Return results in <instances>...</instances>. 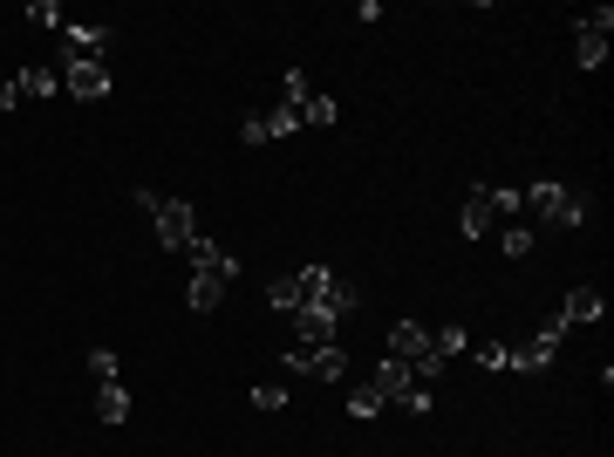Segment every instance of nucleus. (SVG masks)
I'll use <instances>...</instances> for the list:
<instances>
[{
    "mask_svg": "<svg viewBox=\"0 0 614 457\" xmlns=\"http://www.w3.org/2000/svg\"><path fill=\"white\" fill-rule=\"evenodd\" d=\"M519 212H533V219H546V226H560V232L587 226V198L567 185H526L519 191Z\"/></svg>",
    "mask_w": 614,
    "mask_h": 457,
    "instance_id": "1",
    "label": "nucleus"
},
{
    "mask_svg": "<svg viewBox=\"0 0 614 457\" xmlns=\"http://www.w3.org/2000/svg\"><path fill=\"white\" fill-rule=\"evenodd\" d=\"M137 205L151 212V226H157V239H164V253H185L198 239V212L185 205V198H157V191H137Z\"/></svg>",
    "mask_w": 614,
    "mask_h": 457,
    "instance_id": "2",
    "label": "nucleus"
},
{
    "mask_svg": "<svg viewBox=\"0 0 614 457\" xmlns=\"http://www.w3.org/2000/svg\"><path fill=\"white\" fill-rule=\"evenodd\" d=\"M280 362H287L294 376H314V382H342V376H348V355H342L335 342H321V348L294 342V348H280Z\"/></svg>",
    "mask_w": 614,
    "mask_h": 457,
    "instance_id": "3",
    "label": "nucleus"
},
{
    "mask_svg": "<svg viewBox=\"0 0 614 457\" xmlns=\"http://www.w3.org/2000/svg\"><path fill=\"white\" fill-rule=\"evenodd\" d=\"M232 280H239V260H232V253L219 260V267H198V273H192V294H185V301H192V314H212V307L226 301Z\"/></svg>",
    "mask_w": 614,
    "mask_h": 457,
    "instance_id": "4",
    "label": "nucleus"
},
{
    "mask_svg": "<svg viewBox=\"0 0 614 457\" xmlns=\"http://www.w3.org/2000/svg\"><path fill=\"white\" fill-rule=\"evenodd\" d=\"M103 48H110V28H103V21L62 28V69H69V62H103Z\"/></svg>",
    "mask_w": 614,
    "mask_h": 457,
    "instance_id": "5",
    "label": "nucleus"
},
{
    "mask_svg": "<svg viewBox=\"0 0 614 457\" xmlns=\"http://www.w3.org/2000/svg\"><path fill=\"white\" fill-rule=\"evenodd\" d=\"M608 28H614V7H601V14H587V21H580V35H574L580 69H601V62H608Z\"/></svg>",
    "mask_w": 614,
    "mask_h": 457,
    "instance_id": "6",
    "label": "nucleus"
},
{
    "mask_svg": "<svg viewBox=\"0 0 614 457\" xmlns=\"http://www.w3.org/2000/svg\"><path fill=\"white\" fill-rule=\"evenodd\" d=\"M62 89H69L76 103H103V96H110V62H69V69H62Z\"/></svg>",
    "mask_w": 614,
    "mask_h": 457,
    "instance_id": "7",
    "label": "nucleus"
},
{
    "mask_svg": "<svg viewBox=\"0 0 614 457\" xmlns=\"http://www.w3.org/2000/svg\"><path fill=\"white\" fill-rule=\"evenodd\" d=\"M287 321H294V342H307V348H321V342H335V335H342V321H335V314H328L321 301L294 307Z\"/></svg>",
    "mask_w": 614,
    "mask_h": 457,
    "instance_id": "8",
    "label": "nucleus"
},
{
    "mask_svg": "<svg viewBox=\"0 0 614 457\" xmlns=\"http://www.w3.org/2000/svg\"><path fill=\"white\" fill-rule=\"evenodd\" d=\"M369 389H376L383 403H403V396L417 389V376H410V362H396V355H383V362H376V376H369Z\"/></svg>",
    "mask_w": 614,
    "mask_h": 457,
    "instance_id": "9",
    "label": "nucleus"
},
{
    "mask_svg": "<svg viewBox=\"0 0 614 457\" xmlns=\"http://www.w3.org/2000/svg\"><path fill=\"white\" fill-rule=\"evenodd\" d=\"M492 219H499V205H492V185H478L471 198H464V212H458L464 239H485V232H492Z\"/></svg>",
    "mask_w": 614,
    "mask_h": 457,
    "instance_id": "10",
    "label": "nucleus"
},
{
    "mask_svg": "<svg viewBox=\"0 0 614 457\" xmlns=\"http://www.w3.org/2000/svg\"><path fill=\"white\" fill-rule=\"evenodd\" d=\"M383 355H396V362H423V355H437V348H430V335H423L417 321H396V328H389V348Z\"/></svg>",
    "mask_w": 614,
    "mask_h": 457,
    "instance_id": "11",
    "label": "nucleus"
},
{
    "mask_svg": "<svg viewBox=\"0 0 614 457\" xmlns=\"http://www.w3.org/2000/svg\"><path fill=\"white\" fill-rule=\"evenodd\" d=\"M601 314H608L601 287H574V294H567V307H560V321H567V328H587V321H601Z\"/></svg>",
    "mask_w": 614,
    "mask_h": 457,
    "instance_id": "12",
    "label": "nucleus"
},
{
    "mask_svg": "<svg viewBox=\"0 0 614 457\" xmlns=\"http://www.w3.org/2000/svg\"><path fill=\"white\" fill-rule=\"evenodd\" d=\"M505 369H526V376H539V369H553V342H546V335H533V342L505 348Z\"/></svg>",
    "mask_w": 614,
    "mask_h": 457,
    "instance_id": "13",
    "label": "nucleus"
},
{
    "mask_svg": "<svg viewBox=\"0 0 614 457\" xmlns=\"http://www.w3.org/2000/svg\"><path fill=\"white\" fill-rule=\"evenodd\" d=\"M314 301L328 307V314H335V321H342V314H355V307H362V294H355V287H348L342 273H328V287H321V294H314Z\"/></svg>",
    "mask_w": 614,
    "mask_h": 457,
    "instance_id": "14",
    "label": "nucleus"
},
{
    "mask_svg": "<svg viewBox=\"0 0 614 457\" xmlns=\"http://www.w3.org/2000/svg\"><path fill=\"white\" fill-rule=\"evenodd\" d=\"M55 82H62V69H21L14 89H21V103H41V96H55Z\"/></svg>",
    "mask_w": 614,
    "mask_h": 457,
    "instance_id": "15",
    "label": "nucleus"
},
{
    "mask_svg": "<svg viewBox=\"0 0 614 457\" xmlns=\"http://www.w3.org/2000/svg\"><path fill=\"white\" fill-rule=\"evenodd\" d=\"M96 417H103V423L130 417V389H123V382H103V389H96Z\"/></svg>",
    "mask_w": 614,
    "mask_h": 457,
    "instance_id": "16",
    "label": "nucleus"
},
{
    "mask_svg": "<svg viewBox=\"0 0 614 457\" xmlns=\"http://www.w3.org/2000/svg\"><path fill=\"white\" fill-rule=\"evenodd\" d=\"M533 239H539L533 226H519V219H512V226L499 232V253H505V260H526V253H533Z\"/></svg>",
    "mask_w": 614,
    "mask_h": 457,
    "instance_id": "17",
    "label": "nucleus"
},
{
    "mask_svg": "<svg viewBox=\"0 0 614 457\" xmlns=\"http://www.w3.org/2000/svg\"><path fill=\"white\" fill-rule=\"evenodd\" d=\"M301 130V103H273V116H267V137H294Z\"/></svg>",
    "mask_w": 614,
    "mask_h": 457,
    "instance_id": "18",
    "label": "nucleus"
},
{
    "mask_svg": "<svg viewBox=\"0 0 614 457\" xmlns=\"http://www.w3.org/2000/svg\"><path fill=\"white\" fill-rule=\"evenodd\" d=\"M335 116H342V110H335V96H307V103H301V123H314V130H328Z\"/></svg>",
    "mask_w": 614,
    "mask_h": 457,
    "instance_id": "19",
    "label": "nucleus"
},
{
    "mask_svg": "<svg viewBox=\"0 0 614 457\" xmlns=\"http://www.w3.org/2000/svg\"><path fill=\"white\" fill-rule=\"evenodd\" d=\"M376 410H383V396H376V389H369V382H362V389H348V417H376Z\"/></svg>",
    "mask_w": 614,
    "mask_h": 457,
    "instance_id": "20",
    "label": "nucleus"
},
{
    "mask_svg": "<svg viewBox=\"0 0 614 457\" xmlns=\"http://www.w3.org/2000/svg\"><path fill=\"white\" fill-rule=\"evenodd\" d=\"M294 287H301V307H307L321 287H328V267H321V260H314V267H301V273H294Z\"/></svg>",
    "mask_w": 614,
    "mask_h": 457,
    "instance_id": "21",
    "label": "nucleus"
},
{
    "mask_svg": "<svg viewBox=\"0 0 614 457\" xmlns=\"http://www.w3.org/2000/svg\"><path fill=\"white\" fill-rule=\"evenodd\" d=\"M267 301H273V314H294V307H301V287H294V280H273Z\"/></svg>",
    "mask_w": 614,
    "mask_h": 457,
    "instance_id": "22",
    "label": "nucleus"
},
{
    "mask_svg": "<svg viewBox=\"0 0 614 457\" xmlns=\"http://www.w3.org/2000/svg\"><path fill=\"white\" fill-rule=\"evenodd\" d=\"M307 96H314V89H307V69H287V76H280V103H307Z\"/></svg>",
    "mask_w": 614,
    "mask_h": 457,
    "instance_id": "23",
    "label": "nucleus"
},
{
    "mask_svg": "<svg viewBox=\"0 0 614 457\" xmlns=\"http://www.w3.org/2000/svg\"><path fill=\"white\" fill-rule=\"evenodd\" d=\"M185 260H192V273H198V267H219V260H226V253H219V246H212V239H192V246H185Z\"/></svg>",
    "mask_w": 614,
    "mask_h": 457,
    "instance_id": "24",
    "label": "nucleus"
},
{
    "mask_svg": "<svg viewBox=\"0 0 614 457\" xmlns=\"http://www.w3.org/2000/svg\"><path fill=\"white\" fill-rule=\"evenodd\" d=\"M89 376H96V382H116V348H89Z\"/></svg>",
    "mask_w": 614,
    "mask_h": 457,
    "instance_id": "25",
    "label": "nucleus"
},
{
    "mask_svg": "<svg viewBox=\"0 0 614 457\" xmlns=\"http://www.w3.org/2000/svg\"><path fill=\"white\" fill-rule=\"evenodd\" d=\"M28 21H35V28H69V21H62V7H55V0H35V7H28Z\"/></svg>",
    "mask_w": 614,
    "mask_h": 457,
    "instance_id": "26",
    "label": "nucleus"
},
{
    "mask_svg": "<svg viewBox=\"0 0 614 457\" xmlns=\"http://www.w3.org/2000/svg\"><path fill=\"white\" fill-rule=\"evenodd\" d=\"M430 348H437V355H458V348H471V335H464L458 321H451V328H444V335H437V342H430Z\"/></svg>",
    "mask_w": 614,
    "mask_h": 457,
    "instance_id": "27",
    "label": "nucleus"
},
{
    "mask_svg": "<svg viewBox=\"0 0 614 457\" xmlns=\"http://www.w3.org/2000/svg\"><path fill=\"white\" fill-rule=\"evenodd\" d=\"M253 410H287V389H273V382H260V389H253Z\"/></svg>",
    "mask_w": 614,
    "mask_h": 457,
    "instance_id": "28",
    "label": "nucleus"
},
{
    "mask_svg": "<svg viewBox=\"0 0 614 457\" xmlns=\"http://www.w3.org/2000/svg\"><path fill=\"white\" fill-rule=\"evenodd\" d=\"M403 410H410V417H423V410H437V389H423V382H417V389L403 396Z\"/></svg>",
    "mask_w": 614,
    "mask_h": 457,
    "instance_id": "29",
    "label": "nucleus"
},
{
    "mask_svg": "<svg viewBox=\"0 0 614 457\" xmlns=\"http://www.w3.org/2000/svg\"><path fill=\"white\" fill-rule=\"evenodd\" d=\"M239 137H246V144H267V110L246 116V123H239Z\"/></svg>",
    "mask_w": 614,
    "mask_h": 457,
    "instance_id": "30",
    "label": "nucleus"
},
{
    "mask_svg": "<svg viewBox=\"0 0 614 457\" xmlns=\"http://www.w3.org/2000/svg\"><path fill=\"white\" fill-rule=\"evenodd\" d=\"M14 103H21V89H14V82H0V110H14Z\"/></svg>",
    "mask_w": 614,
    "mask_h": 457,
    "instance_id": "31",
    "label": "nucleus"
}]
</instances>
